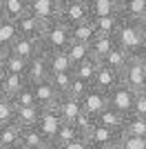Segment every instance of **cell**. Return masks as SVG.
I'll return each instance as SVG.
<instances>
[{"mask_svg":"<svg viewBox=\"0 0 146 149\" xmlns=\"http://www.w3.org/2000/svg\"><path fill=\"white\" fill-rule=\"evenodd\" d=\"M113 40H115L117 47H122L126 51L128 56H135L140 49L146 47V29L142 27L140 20L122 18L117 31L113 33Z\"/></svg>","mask_w":146,"mask_h":149,"instance_id":"cell-1","label":"cell"},{"mask_svg":"<svg viewBox=\"0 0 146 149\" xmlns=\"http://www.w3.org/2000/svg\"><path fill=\"white\" fill-rule=\"evenodd\" d=\"M71 42V36H69V27L62 25L60 20H53L44 25V31L38 45H40V51L42 54H53V51H64Z\"/></svg>","mask_w":146,"mask_h":149,"instance_id":"cell-2","label":"cell"},{"mask_svg":"<svg viewBox=\"0 0 146 149\" xmlns=\"http://www.w3.org/2000/svg\"><path fill=\"white\" fill-rule=\"evenodd\" d=\"M58 20L67 27L91 20L89 18V7H86L84 0H64V2L58 5Z\"/></svg>","mask_w":146,"mask_h":149,"instance_id":"cell-3","label":"cell"},{"mask_svg":"<svg viewBox=\"0 0 146 149\" xmlns=\"http://www.w3.org/2000/svg\"><path fill=\"white\" fill-rule=\"evenodd\" d=\"M120 80H122L124 87L133 89L135 93L142 91V87H144V82H146V71L142 69V65L137 62V58H135V56L128 58V62L124 65V69L120 71Z\"/></svg>","mask_w":146,"mask_h":149,"instance_id":"cell-4","label":"cell"},{"mask_svg":"<svg viewBox=\"0 0 146 149\" xmlns=\"http://www.w3.org/2000/svg\"><path fill=\"white\" fill-rule=\"evenodd\" d=\"M133 100H135V91L124 87V85H117L115 89H111V91L106 93L109 107L115 109V111H120L122 116H131V111H133Z\"/></svg>","mask_w":146,"mask_h":149,"instance_id":"cell-5","label":"cell"},{"mask_svg":"<svg viewBox=\"0 0 146 149\" xmlns=\"http://www.w3.org/2000/svg\"><path fill=\"white\" fill-rule=\"evenodd\" d=\"M49 65H47V56L42 51H38L36 56L27 60V69H24V80L29 85H38V82L49 80Z\"/></svg>","mask_w":146,"mask_h":149,"instance_id":"cell-6","label":"cell"},{"mask_svg":"<svg viewBox=\"0 0 146 149\" xmlns=\"http://www.w3.org/2000/svg\"><path fill=\"white\" fill-rule=\"evenodd\" d=\"M27 13L49 25L58 20V2L55 0H27Z\"/></svg>","mask_w":146,"mask_h":149,"instance_id":"cell-7","label":"cell"},{"mask_svg":"<svg viewBox=\"0 0 146 149\" xmlns=\"http://www.w3.org/2000/svg\"><path fill=\"white\" fill-rule=\"evenodd\" d=\"M62 125V118L58 116L55 109H40V116H38V123H36V129L42 134V138L47 140V145H51L58 127Z\"/></svg>","mask_w":146,"mask_h":149,"instance_id":"cell-8","label":"cell"},{"mask_svg":"<svg viewBox=\"0 0 146 149\" xmlns=\"http://www.w3.org/2000/svg\"><path fill=\"white\" fill-rule=\"evenodd\" d=\"M117 85H122V80H120V71H113V69L104 67L102 62H100V65H97V71H95V76H93L91 87L100 89L102 93H109L111 89H115Z\"/></svg>","mask_w":146,"mask_h":149,"instance_id":"cell-9","label":"cell"},{"mask_svg":"<svg viewBox=\"0 0 146 149\" xmlns=\"http://www.w3.org/2000/svg\"><path fill=\"white\" fill-rule=\"evenodd\" d=\"M80 105H82V111H84V113H89V116L95 118L104 107H109V102H106V93H102L100 89H95V87H89L86 93L80 98Z\"/></svg>","mask_w":146,"mask_h":149,"instance_id":"cell-10","label":"cell"},{"mask_svg":"<svg viewBox=\"0 0 146 149\" xmlns=\"http://www.w3.org/2000/svg\"><path fill=\"white\" fill-rule=\"evenodd\" d=\"M31 87H33V96H36L38 109H55L60 96H58L55 89L51 87V82L44 80V82H38V85H31Z\"/></svg>","mask_w":146,"mask_h":149,"instance_id":"cell-11","label":"cell"},{"mask_svg":"<svg viewBox=\"0 0 146 149\" xmlns=\"http://www.w3.org/2000/svg\"><path fill=\"white\" fill-rule=\"evenodd\" d=\"M55 111H58V116L62 118V123H73V120L82 113V105H80L78 98H73V96L67 93V96H60V98H58Z\"/></svg>","mask_w":146,"mask_h":149,"instance_id":"cell-12","label":"cell"},{"mask_svg":"<svg viewBox=\"0 0 146 149\" xmlns=\"http://www.w3.org/2000/svg\"><path fill=\"white\" fill-rule=\"evenodd\" d=\"M16 29H18V36H24V38H33V40H40L44 31V22H40L38 18L24 13L16 20Z\"/></svg>","mask_w":146,"mask_h":149,"instance_id":"cell-13","label":"cell"},{"mask_svg":"<svg viewBox=\"0 0 146 149\" xmlns=\"http://www.w3.org/2000/svg\"><path fill=\"white\" fill-rule=\"evenodd\" d=\"M7 51H9V54H13V56H18V58H22V60H31V58L40 51V45H38V40H33V38L18 36V38L11 42V47H9Z\"/></svg>","mask_w":146,"mask_h":149,"instance_id":"cell-14","label":"cell"},{"mask_svg":"<svg viewBox=\"0 0 146 149\" xmlns=\"http://www.w3.org/2000/svg\"><path fill=\"white\" fill-rule=\"evenodd\" d=\"M95 123L102 125V127H106V129H111V131H115V134H122L124 123H126V116H122L120 111L111 109V107H104L102 111L95 116Z\"/></svg>","mask_w":146,"mask_h":149,"instance_id":"cell-15","label":"cell"},{"mask_svg":"<svg viewBox=\"0 0 146 149\" xmlns=\"http://www.w3.org/2000/svg\"><path fill=\"white\" fill-rule=\"evenodd\" d=\"M84 138H86V143L91 145V149H93V147H97V145H106V143H111V140H117L120 134H115V131H111V129H106V127H102V125L95 123Z\"/></svg>","mask_w":146,"mask_h":149,"instance_id":"cell-16","label":"cell"},{"mask_svg":"<svg viewBox=\"0 0 146 149\" xmlns=\"http://www.w3.org/2000/svg\"><path fill=\"white\" fill-rule=\"evenodd\" d=\"M120 20H122L120 13H113V16L91 18V22H93V27H95V33H97V36H111V38H113V33H115L117 27H120Z\"/></svg>","mask_w":146,"mask_h":149,"instance_id":"cell-17","label":"cell"},{"mask_svg":"<svg viewBox=\"0 0 146 149\" xmlns=\"http://www.w3.org/2000/svg\"><path fill=\"white\" fill-rule=\"evenodd\" d=\"M47 56V65H49V74H71L73 65L69 62L67 51H53V54H44Z\"/></svg>","mask_w":146,"mask_h":149,"instance_id":"cell-18","label":"cell"},{"mask_svg":"<svg viewBox=\"0 0 146 149\" xmlns=\"http://www.w3.org/2000/svg\"><path fill=\"white\" fill-rule=\"evenodd\" d=\"M115 47V40L111 36H93V40L89 42V49H91V58L93 60H97V62H102V58L109 54L111 49Z\"/></svg>","mask_w":146,"mask_h":149,"instance_id":"cell-19","label":"cell"},{"mask_svg":"<svg viewBox=\"0 0 146 149\" xmlns=\"http://www.w3.org/2000/svg\"><path fill=\"white\" fill-rule=\"evenodd\" d=\"M75 138H80V131L75 129V125H73V123H62L60 127H58V131H55V136H53V140H51V145L60 149V147H64V145L73 143Z\"/></svg>","mask_w":146,"mask_h":149,"instance_id":"cell-20","label":"cell"},{"mask_svg":"<svg viewBox=\"0 0 146 149\" xmlns=\"http://www.w3.org/2000/svg\"><path fill=\"white\" fill-rule=\"evenodd\" d=\"M69 36H71L73 42H84L89 45L95 36V27H93L91 20H84V22H80V25H73L69 27Z\"/></svg>","mask_w":146,"mask_h":149,"instance_id":"cell-21","label":"cell"},{"mask_svg":"<svg viewBox=\"0 0 146 149\" xmlns=\"http://www.w3.org/2000/svg\"><path fill=\"white\" fill-rule=\"evenodd\" d=\"M20 143V127L16 123L0 125V149H13Z\"/></svg>","mask_w":146,"mask_h":149,"instance_id":"cell-22","label":"cell"},{"mask_svg":"<svg viewBox=\"0 0 146 149\" xmlns=\"http://www.w3.org/2000/svg\"><path fill=\"white\" fill-rule=\"evenodd\" d=\"M38 116H40V109H38V107H16V118H13V123L18 125L20 129L36 127Z\"/></svg>","mask_w":146,"mask_h":149,"instance_id":"cell-23","label":"cell"},{"mask_svg":"<svg viewBox=\"0 0 146 149\" xmlns=\"http://www.w3.org/2000/svg\"><path fill=\"white\" fill-rule=\"evenodd\" d=\"M128 58H131V56H128L126 51L115 45V47H113V49L102 58V65H104V67H109V69H113V71H122L124 65L128 62Z\"/></svg>","mask_w":146,"mask_h":149,"instance_id":"cell-24","label":"cell"},{"mask_svg":"<svg viewBox=\"0 0 146 149\" xmlns=\"http://www.w3.org/2000/svg\"><path fill=\"white\" fill-rule=\"evenodd\" d=\"M0 9H2L5 20L16 22L20 16L27 13V0H2V2H0Z\"/></svg>","mask_w":146,"mask_h":149,"instance_id":"cell-25","label":"cell"},{"mask_svg":"<svg viewBox=\"0 0 146 149\" xmlns=\"http://www.w3.org/2000/svg\"><path fill=\"white\" fill-rule=\"evenodd\" d=\"M89 7V18H100V16H113L120 13V7L113 0H93Z\"/></svg>","mask_w":146,"mask_h":149,"instance_id":"cell-26","label":"cell"},{"mask_svg":"<svg viewBox=\"0 0 146 149\" xmlns=\"http://www.w3.org/2000/svg\"><path fill=\"white\" fill-rule=\"evenodd\" d=\"M144 13H146V0H124L120 5V16L122 18L140 20Z\"/></svg>","mask_w":146,"mask_h":149,"instance_id":"cell-27","label":"cell"},{"mask_svg":"<svg viewBox=\"0 0 146 149\" xmlns=\"http://www.w3.org/2000/svg\"><path fill=\"white\" fill-rule=\"evenodd\" d=\"M24 85H27L24 76H20V74H7L5 82H2V87H0V96H5V98H13Z\"/></svg>","mask_w":146,"mask_h":149,"instance_id":"cell-28","label":"cell"},{"mask_svg":"<svg viewBox=\"0 0 146 149\" xmlns=\"http://www.w3.org/2000/svg\"><path fill=\"white\" fill-rule=\"evenodd\" d=\"M64 51H67V58H69V62H71L73 67L80 65V62H84L86 58H91V49H89V45H84V42H73L71 40Z\"/></svg>","mask_w":146,"mask_h":149,"instance_id":"cell-29","label":"cell"},{"mask_svg":"<svg viewBox=\"0 0 146 149\" xmlns=\"http://www.w3.org/2000/svg\"><path fill=\"white\" fill-rule=\"evenodd\" d=\"M97 65H100L97 60L86 58L84 62H80V65H75V67L71 69V74L75 76V78H80V80H84V82L91 85V82H93V76H95V71H97Z\"/></svg>","mask_w":146,"mask_h":149,"instance_id":"cell-30","label":"cell"},{"mask_svg":"<svg viewBox=\"0 0 146 149\" xmlns=\"http://www.w3.org/2000/svg\"><path fill=\"white\" fill-rule=\"evenodd\" d=\"M20 143L27 145V147H31V149H44L47 147V140L42 138V134H40L36 127L20 129Z\"/></svg>","mask_w":146,"mask_h":149,"instance_id":"cell-31","label":"cell"},{"mask_svg":"<svg viewBox=\"0 0 146 149\" xmlns=\"http://www.w3.org/2000/svg\"><path fill=\"white\" fill-rule=\"evenodd\" d=\"M122 134H128V136H137V138H146V120L140 116H126V123H124V129Z\"/></svg>","mask_w":146,"mask_h":149,"instance_id":"cell-32","label":"cell"},{"mask_svg":"<svg viewBox=\"0 0 146 149\" xmlns=\"http://www.w3.org/2000/svg\"><path fill=\"white\" fill-rule=\"evenodd\" d=\"M16 38H18L16 22H11V20H2V22H0V49L7 51Z\"/></svg>","mask_w":146,"mask_h":149,"instance_id":"cell-33","label":"cell"},{"mask_svg":"<svg viewBox=\"0 0 146 149\" xmlns=\"http://www.w3.org/2000/svg\"><path fill=\"white\" fill-rule=\"evenodd\" d=\"M2 67L7 69V74H20V76H24L27 60H22V58H18V56H13V54H9V51H5V56H2Z\"/></svg>","mask_w":146,"mask_h":149,"instance_id":"cell-34","label":"cell"},{"mask_svg":"<svg viewBox=\"0 0 146 149\" xmlns=\"http://www.w3.org/2000/svg\"><path fill=\"white\" fill-rule=\"evenodd\" d=\"M71 78L73 74H53V76H49V82H51V87L55 89L58 96H67L69 87H71Z\"/></svg>","mask_w":146,"mask_h":149,"instance_id":"cell-35","label":"cell"},{"mask_svg":"<svg viewBox=\"0 0 146 149\" xmlns=\"http://www.w3.org/2000/svg\"><path fill=\"white\" fill-rule=\"evenodd\" d=\"M11 100H13V105H16V107H38L36 105V96H33V87H31L29 82H27Z\"/></svg>","mask_w":146,"mask_h":149,"instance_id":"cell-36","label":"cell"},{"mask_svg":"<svg viewBox=\"0 0 146 149\" xmlns=\"http://www.w3.org/2000/svg\"><path fill=\"white\" fill-rule=\"evenodd\" d=\"M16 118V105L11 98L0 96V125H9Z\"/></svg>","mask_w":146,"mask_h":149,"instance_id":"cell-37","label":"cell"},{"mask_svg":"<svg viewBox=\"0 0 146 149\" xmlns=\"http://www.w3.org/2000/svg\"><path fill=\"white\" fill-rule=\"evenodd\" d=\"M120 149H146V138L128 136V134H120Z\"/></svg>","mask_w":146,"mask_h":149,"instance_id":"cell-38","label":"cell"},{"mask_svg":"<svg viewBox=\"0 0 146 149\" xmlns=\"http://www.w3.org/2000/svg\"><path fill=\"white\" fill-rule=\"evenodd\" d=\"M73 125H75V129L80 131V136H86V134H89V129H91L93 125H95V118L82 111V113L78 116V118L73 120Z\"/></svg>","mask_w":146,"mask_h":149,"instance_id":"cell-39","label":"cell"},{"mask_svg":"<svg viewBox=\"0 0 146 149\" xmlns=\"http://www.w3.org/2000/svg\"><path fill=\"white\" fill-rule=\"evenodd\" d=\"M89 87H91L89 82H84V80H80V78L73 76V78H71V87H69V96H73V98L80 100L86 93V89H89Z\"/></svg>","mask_w":146,"mask_h":149,"instance_id":"cell-40","label":"cell"},{"mask_svg":"<svg viewBox=\"0 0 146 149\" xmlns=\"http://www.w3.org/2000/svg\"><path fill=\"white\" fill-rule=\"evenodd\" d=\"M133 116H140V118L146 120V96L142 91L135 93V100H133Z\"/></svg>","mask_w":146,"mask_h":149,"instance_id":"cell-41","label":"cell"},{"mask_svg":"<svg viewBox=\"0 0 146 149\" xmlns=\"http://www.w3.org/2000/svg\"><path fill=\"white\" fill-rule=\"evenodd\" d=\"M60 149H91V145L86 143V138H84V136H80V138H75L73 143L64 145V147H60Z\"/></svg>","mask_w":146,"mask_h":149,"instance_id":"cell-42","label":"cell"},{"mask_svg":"<svg viewBox=\"0 0 146 149\" xmlns=\"http://www.w3.org/2000/svg\"><path fill=\"white\" fill-rule=\"evenodd\" d=\"M135 58H137V62L142 65V69L146 71V47H144V49H140V51H137V54H135Z\"/></svg>","mask_w":146,"mask_h":149,"instance_id":"cell-43","label":"cell"},{"mask_svg":"<svg viewBox=\"0 0 146 149\" xmlns=\"http://www.w3.org/2000/svg\"><path fill=\"white\" fill-rule=\"evenodd\" d=\"M93 149H120V140H111V143L97 145V147H93Z\"/></svg>","mask_w":146,"mask_h":149,"instance_id":"cell-44","label":"cell"},{"mask_svg":"<svg viewBox=\"0 0 146 149\" xmlns=\"http://www.w3.org/2000/svg\"><path fill=\"white\" fill-rule=\"evenodd\" d=\"M5 78H7V69L0 65V87H2V82H5Z\"/></svg>","mask_w":146,"mask_h":149,"instance_id":"cell-45","label":"cell"},{"mask_svg":"<svg viewBox=\"0 0 146 149\" xmlns=\"http://www.w3.org/2000/svg\"><path fill=\"white\" fill-rule=\"evenodd\" d=\"M13 149H31V147H27V145H22V143H18V145H16V147H13Z\"/></svg>","mask_w":146,"mask_h":149,"instance_id":"cell-46","label":"cell"},{"mask_svg":"<svg viewBox=\"0 0 146 149\" xmlns=\"http://www.w3.org/2000/svg\"><path fill=\"white\" fill-rule=\"evenodd\" d=\"M140 22H142V27H144V29H146V13H144V16H142V18H140Z\"/></svg>","mask_w":146,"mask_h":149,"instance_id":"cell-47","label":"cell"},{"mask_svg":"<svg viewBox=\"0 0 146 149\" xmlns=\"http://www.w3.org/2000/svg\"><path fill=\"white\" fill-rule=\"evenodd\" d=\"M2 56H5V51L0 49V65H2Z\"/></svg>","mask_w":146,"mask_h":149,"instance_id":"cell-48","label":"cell"},{"mask_svg":"<svg viewBox=\"0 0 146 149\" xmlns=\"http://www.w3.org/2000/svg\"><path fill=\"white\" fill-rule=\"evenodd\" d=\"M113 2H115V5H117V7H120V5H122V2H124V0H113Z\"/></svg>","mask_w":146,"mask_h":149,"instance_id":"cell-49","label":"cell"},{"mask_svg":"<svg viewBox=\"0 0 146 149\" xmlns=\"http://www.w3.org/2000/svg\"><path fill=\"white\" fill-rule=\"evenodd\" d=\"M44 149H58V147H53V145H47V147H44Z\"/></svg>","mask_w":146,"mask_h":149,"instance_id":"cell-50","label":"cell"},{"mask_svg":"<svg viewBox=\"0 0 146 149\" xmlns=\"http://www.w3.org/2000/svg\"><path fill=\"white\" fill-rule=\"evenodd\" d=\"M142 93H144V96H146V82H144V87H142Z\"/></svg>","mask_w":146,"mask_h":149,"instance_id":"cell-51","label":"cell"},{"mask_svg":"<svg viewBox=\"0 0 146 149\" xmlns=\"http://www.w3.org/2000/svg\"><path fill=\"white\" fill-rule=\"evenodd\" d=\"M2 20H5V16H2V9H0V22H2Z\"/></svg>","mask_w":146,"mask_h":149,"instance_id":"cell-52","label":"cell"},{"mask_svg":"<svg viewBox=\"0 0 146 149\" xmlns=\"http://www.w3.org/2000/svg\"><path fill=\"white\" fill-rule=\"evenodd\" d=\"M84 2H86V5H91V2H93V0H84Z\"/></svg>","mask_w":146,"mask_h":149,"instance_id":"cell-53","label":"cell"},{"mask_svg":"<svg viewBox=\"0 0 146 149\" xmlns=\"http://www.w3.org/2000/svg\"><path fill=\"white\" fill-rule=\"evenodd\" d=\"M55 2H58V5H60V2H64V0H55Z\"/></svg>","mask_w":146,"mask_h":149,"instance_id":"cell-54","label":"cell"},{"mask_svg":"<svg viewBox=\"0 0 146 149\" xmlns=\"http://www.w3.org/2000/svg\"><path fill=\"white\" fill-rule=\"evenodd\" d=\"M0 2H2V0H0Z\"/></svg>","mask_w":146,"mask_h":149,"instance_id":"cell-55","label":"cell"}]
</instances>
